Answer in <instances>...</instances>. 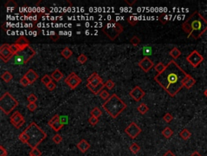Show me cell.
<instances>
[{
	"instance_id": "cell-35",
	"label": "cell",
	"mask_w": 207,
	"mask_h": 156,
	"mask_svg": "<svg viewBox=\"0 0 207 156\" xmlns=\"http://www.w3.org/2000/svg\"><path fill=\"white\" fill-rule=\"evenodd\" d=\"M52 80H53V78L51 77L50 76L44 75V77L42 78V82L44 85H49L50 82L53 81Z\"/></svg>"
},
{
	"instance_id": "cell-56",
	"label": "cell",
	"mask_w": 207,
	"mask_h": 156,
	"mask_svg": "<svg viewBox=\"0 0 207 156\" xmlns=\"http://www.w3.org/2000/svg\"><path fill=\"white\" fill-rule=\"evenodd\" d=\"M28 156H33V155H28Z\"/></svg>"
},
{
	"instance_id": "cell-53",
	"label": "cell",
	"mask_w": 207,
	"mask_h": 156,
	"mask_svg": "<svg viewBox=\"0 0 207 156\" xmlns=\"http://www.w3.org/2000/svg\"><path fill=\"white\" fill-rule=\"evenodd\" d=\"M136 2H137L136 0H134V1H133V2H129V1H128V0H125V3H127L128 4H129V5H130V6H132V5H133V3H136Z\"/></svg>"
},
{
	"instance_id": "cell-32",
	"label": "cell",
	"mask_w": 207,
	"mask_h": 156,
	"mask_svg": "<svg viewBox=\"0 0 207 156\" xmlns=\"http://www.w3.org/2000/svg\"><path fill=\"white\" fill-rule=\"evenodd\" d=\"M130 150H131L132 153L136 155V154L138 153L139 150H140V146H139L137 143H133V144L130 146Z\"/></svg>"
},
{
	"instance_id": "cell-38",
	"label": "cell",
	"mask_w": 207,
	"mask_h": 156,
	"mask_svg": "<svg viewBox=\"0 0 207 156\" xmlns=\"http://www.w3.org/2000/svg\"><path fill=\"white\" fill-rule=\"evenodd\" d=\"M140 42H141V40H140V38H139L138 37L133 36L132 38L130 39V43L133 46H138L139 44H140Z\"/></svg>"
},
{
	"instance_id": "cell-13",
	"label": "cell",
	"mask_w": 207,
	"mask_h": 156,
	"mask_svg": "<svg viewBox=\"0 0 207 156\" xmlns=\"http://www.w3.org/2000/svg\"><path fill=\"white\" fill-rule=\"evenodd\" d=\"M145 94V91L142 90L141 87H139V86L134 87L133 90L130 92V96L131 97L134 101H136V102L141 101V100L144 98Z\"/></svg>"
},
{
	"instance_id": "cell-19",
	"label": "cell",
	"mask_w": 207,
	"mask_h": 156,
	"mask_svg": "<svg viewBox=\"0 0 207 156\" xmlns=\"http://www.w3.org/2000/svg\"><path fill=\"white\" fill-rule=\"evenodd\" d=\"M87 87L88 88L89 90L92 92V93H94V94H95V95H97V94H100V93H101V91L104 90V88L105 87V85H104V83H101V85H99L98 86H95V87H93V86H92L91 85L87 84Z\"/></svg>"
},
{
	"instance_id": "cell-55",
	"label": "cell",
	"mask_w": 207,
	"mask_h": 156,
	"mask_svg": "<svg viewBox=\"0 0 207 156\" xmlns=\"http://www.w3.org/2000/svg\"><path fill=\"white\" fill-rule=\"evenodd\" d=\"M204 95L207 98V88H206V90H205V91H204Z\"/></svg>"
},
{
	"instance_id": "cell-28",
	"label": "cell",
	"mask_w": 207,
	"mask_h": 156,
	"mask_svg": "<svg viewBox=\"0 0 207 156\" xmlns=\"http://www.w3.org/2000/svg\"><path fill=\"white\" fill-rule=\"evenodd\" d=\"M64 126V124H62V122L60 121V120H58V121H56L55 123L54 124H53L51 126H50V127H51L52 129L55 131V132H58V131H60L61 130V129H62V127Z\"/></svg>"
},
{
	"instance_id": "cell-5",
	"label": "cell",
	"mask_w": 207,
	"mask_h": 156,
	"mask_svg": "<svg viewBox=\"0 0 207 156\" xmlns=\"http://www.w3.org/2000/svg\"><path fill=\"white\" fill-rule=\"evenodd\" d=\"M36 54V52L33 47L28 46L24 49H21L20 51L12 56L11 60V63L15 65H23L28 63Z\"/></svg>"
},
{
	"instance_id": "cell-3",
	"label": "cell",
	"mask_w": 207,
	"mask_h": 156,
	"mask_svg": "<svg viewBox=\"0 0 207 156\" xmlns=\"http://www.w3.org/2000/svg\"><path fill=\"white\" fill-rule=\"evenodd\" d=\"M47 138V134L35 123H30L28 126L19 135L20 141L28 145L32 149L37 147Z\"/></svg>"
},
{
	"instance_id": "cell-52",
	"label": "cell",
	"mask_w": 207,
	"mask_h": 156,
	"mask_svg": "<svg viewBox=\"0 0 207 156\" xmlns=\"http://www.w3.org/2000/svg\"><path fill=\"white\" fill-rule=\"evenodd\" d=\"M163 156H176V155H175V154L172 153L171 150H168V151H167V152H166Z\"/></svg>"
},
{
	"instance_id": "cell-4",
	"label": "cell",
	"mask_w": 207,
	"mask_h": 156,
	"mask_svg": "<svg viewBox=\"0 0 207 156\" xmlns=\"http://www.w3.org/2000/svg\"><path fill=\"white\" fill-rule=\"evenodd\" d=\"M102 107L112 119H116L122 111L125 110L127 105L116 93H113L104 104H102Z\"/></svg>"
},
{
	"instance_id": "cell-24",
	"label": "cell",
	"mask_w": 207,
	"mask_h": 156,
	"mask_svg": "<svg viewBox=\"0 0 207 156\" xmlns=\"http://www.w3.org/2000/svg\"><path fill=\"white\" fill-rule=\"evenodd\" d=\"M1 78L3 79V81H4L5 82H7V83H8V82H10V81L12 80L13 76L12 75L11 72H8V71H6V72H4L3 74L1 75Z\"/></svg>"
},
{
	"instance_id": "cell-31",
	"label": "cell",
	"mask_w": 207,
	"mask_h": 156,
	"mask_svg": "<svg viewBox=\"0 0 207 156\" xmlns=\"http://www.w3.org/2000/svg\"><path fill=\"white\" fill-rule=\"evenodd\" d=\"M154 68H155V70L158 73H160V72H163V71L165 70L166 65H164L163 63L160 62V63H157L156 65H155Z\"/></svg>"
},
{
	"instance_id": "cell-46",
	"label": "cell",
	"mask_w": 207,
	"mask_h": 156,
	"mask_svg": "<svg viewBox=\"0 0 207 156\" xmlns=\"http://www.w3.org/2000/svg\"><path fill=\"white\" fill-rule=\"evenodd\" d=\"M20 85H22L23 86H24V87H26V86H28V85H30L29 81H28V79H27L25 77H24V76L20 79Z\"/></svg>"
},
{
	"instance_id": "cell-40",
	"label": "cell",
	"mask_w": 207,
	"mask_h": 156,
	"mask_svg": "<svg viewBox=\"0 0 207 156\" xmlns=\"http://www.w3.org/2000/svg\"><path fill=\"white\" fill-rule=\"evenodd\" d=\"M87 60H88V59H87V56L86 54H81L77 59L78 62L80 63H82V64L86 63L87 61Z\"/></svg>"
},
{
	"instance_id": "cell-7",
	"label": "cell",
	"mask_w": 207,
	"mask_h": 156,
	"mask_svg": "<svg viewBox=\"0 0 207 156\" xmlns=\"http://www.w3.org/2000/svg\"><path fill=\"white\" fill-rule=\"evenodd\" d=\"M124 30V28L120 23L115 21H112L104 24V26L102 28V31L110 40L114 41L117 38H118Z\"/></svg>"
},
{
	"instance_id": "cell-2",
	"label": "cell",
	"mask_w": 207,
	"mask_h": 156,
	"mask_svg": "<svg viewBox=\"0 0 207 156\" xmlns=\"http://www.w3.org/2000/svg\"><path fill=\"white\" fill-rule=\"evenodd\" d=\"M182 29L188 33V38L199 39L207 31V21L198 12H194L182 24Z\"/></svg>"
},
{
	"instance_id": "cell-17",
	"label": "cell",
	"mask_w": 207,
	"mask_h": 156,
	"mask_svg": "<svg viewBox=\"0 0 207 156\" xmlns=\"http://www.w3.org/2000/svg\"><path fill=\"white\" fill-rule=\"evenodd\" d=\"M15 44L21 49H24L27 47L28 46H29V41L26 38V37L20 36L19 38L15 41Z\"/></svg>"
},
{
	"instance_id": "cell-23",
	"label": "cell",
	"mask_w": 207,
	"mask_h": 156,
	"mask_svg": "<svg viewBox=\"0 0 207 156\" xmlns=\"http://www.w3.org/2000/svg\"><path fill=\"white\" fill-rule=\"evenodd\" d=\"M191 136H192V133H191L187 129H184L183 130L180 132V137H181L183 140H184V141L190 139Z\"/></svg>"
},
{
	"instance_id": "cell-11",
	"label": "cell",
	"mask_w": 207,
	"mask_h": 156,
	"mask_svg": "<svg viewBox=\"0 0 207 156\" xmlns=\"http://www.w3.org/2000/svg\"><path fill=\"white\" fill-rule=\"evenodd\" d=\"M125 132L131 139H135L142 132V129H140L134 122H131L130 125L125 129Z\"/></svg>"
},
{
	"instance_id": "cell-21",
	"label": "cell",
	"mask_w": 207,
	"mask_h": 156,
	"mask_svg": "<svg viewBox=\"0 0 207 156\" xmlns=\"http://www.w3.org/2000/svg\"><path fill=\"white\" fill-rule=\"evenodd\" d=\"M51 77L53 78L56 82H58V81H61L62 78H63V74H62V72L60 71L59 69H55L54 72L52 73Z\"/></svg>"
},
{
	"instance_id": "cell-34",
	"label": "cell",
	"mask_w": 207,
	"mask_h": 156,
	"mask_svg": "<svg viewBox=\"0 0 207 156\" xmlns=\"http://www.w3.org/2000/svg\"><path fill=\"white\" fill-rule=\"evenodd\" d=\"M5 7H6V8H7V9H15V8H16V7H17V4L13 0H10V1H8L5 4Z\"/></svg>"
},
{
	"instance_id": "cell-20",
	"label": "cell",
	"mask_w": 207,
	"mask_h": 156,
	"mask_svg": "<svg viewBox=\"0 0 207 156\" xmlns=\"http://www.w3.org/2000/svg\"><path fill=\"white\" fill-rule=\"evenodd\" d=\"M195 84L196 80L192 77V76L190 75V74L188 75V77L185 78V80L184 81V87L186 88V89H191Z\"/></svg>"
},
{
	"instance_id": "cell-1",
	"label": "cell",
	"mask_w": 207,
	"mask_h": 156,
	"mask_svg": "<svg viewBox=\"0 0 207 156\" xmlns=\"http://www.w3.org/2000/svg\"><path fill=\"white\" fill-rule=\"evenodd\" d=\"M188 73L181 68L175 60H171L163 72L155 77V81L160 85L171 97H175L182 88L184 87V81Z\"/></svg>"
},
{
	"instance_id": "cell-8",
	"label": "cell",
	"mask_w": 207,
	"mask_h": 156,
	"mask_svg": "<svg viewBox=\"0 0 207 156\" xmlns=\"http://www.w3.org/2000/svg\"><path fill=\"white\" fill-rule=\"evenodd\" d=\"M186 60L188 61V63H190L193 68H198L204 61V57L199 53L198 51L194 50L187 56Z\"/></svg>"
},
{
	"instance_id": "cell-9",
	"label": "cell",
	"mask_w": 207,
	"mask_h": 156,
	"mask_svg": "<svg viewBox=\"0 0 207 156\" xmlns=\"http://www.w3.org/2000/svg\"><path fill=\"white\" fill-rule=\"evenodd\" d=\"M65 83L68 85V86L71 90H74L78 85H79L82 83V79L76 75L75 72H71L65 79Z\"/></svg>"
},
{
	"instance_id": "cell-30",
	"label": "cell",
	"mask_w": 207,
	"mask_h": 156,
	"mask_svg": "<svg viewBox=\"0 0 207 156\" xmlns=\"http://www.w3.org/2000/svg\"><path fill=\"white\" fill-rule=\"evenodd\" d=\"M127 21L128 23H129L130 25H132V26H134V25H136V24L138 23V20L137 19V17L134 15L129 16L127 19Z\"/></svg>"
},
{
	"instance_id": "cell-16",
	"label": "cell",
	"mask_w": 207,
	"mask_h": 156,
	"mask_svg": "<svg viewBox=\"0 0 207 156\" xmlns=\"http://www.w3.org/2000/svg\"><path fill=\"white\" fill-rule=\"evenodd\" d=\"M24 77L29 81L30 84L34 83V82L39 78L38 74H37L34 70H33V69H28V72L24 74Z\"/></svg>"
},
{
	"instance_id": "cell-42",
	"label": "cell",
	"mask_w": 207,
	"mask_h": 156,
	"mask_svg": "<svg viewBox=\"0 0 207 156\" xmlns=\"http://www.w3.org/2000/svg\"><path fill=\"white\" fill-rule=\"evenodd\" d=\"M28 101L29 102V103H35L37 101V97L33 93H30L28 96Z\"/></svg>"
},
{
	"instance_id": "cell-25",
	"label": "cell",
	"mask_w": 207,
	"mask_h": 156,
	"mask_svg": "<svg viewBox=\"0 0 207 156\" xmlns=\"http://www.w3.org/2000/svg\"><path fill=\"white\" fill-rule=\"evenodd\" d=\"M169 54L172 56V58H173V59L176 60V59H177V58H179L181 56V52L177 47H174V48L172 49V51L169 52Z\"/></svg>"
},
{
	"instance_id": "cell-41",
	"label": "cell",
	"mask_w": 207,
	"mask_h": 156,
	"mask_svg": "<svg viewBox=\"0 0 207 156\" xmlns=\"http://www.w3.org/2000/svg\"><path fill=\"white\" fill-rule=\"evenodd\" d=\"M88 123L90 124L91 125H92V126H95V125H96V124L99 123V119L94 116L90 117L88 119Z\"/></svg>"
},
{
	"instance_id": "cell-37",
	"label": "cell",
	"mask_w": 207,
	"mask_h": 156,
	"mask_svg": "<svg viewBox=\"0 0 207 156\" xmlns=\"http://www.w3.org/2000/svg\"><path fill=\"white\" fill-rule=\"evenodd\" d=\"M100 97H101V99H103V100H105V101H107L108 99H109V92L108 91H106L105 90H103L102 91H101V93H100Z\"/></svg>"
},
{
	"instance_id": "cell-48",
	"label": "cell",
	"mask_w": 207,
	"mask_h": 156,
	"mask_svg": "<svg viewBox=\"0 0 207 156\" xmlns=\"http://www.w3.org/2000/svg\"><path fill=\"white\" fill-rule=\"evenodd\" d=\"M163 120L164 121H166L167 123H170L172 120H173V116L170 113H166L163 116Z\"/></svg>"
},
{
	"instance_id": "cell-44",
	"label": "cell",
	"mask_w": 207,
	"mask_h": 156,
	"mask_svg": "<svg viewBox=\"0 0 207 156\" xmlns=\"http://www.w3.org/2000/svg\"><path fill=\"white\" fill-rule=\"evenodd\" d=\"M104 85H105V87H106L107 89H109V90H112V88L115 86V83H114L112 80H108V81L104 83Z\"/></svg>"
},
{
	"instance_id": "cell-54",
	"label": "cell",
	"mask_w": 207,
	"mask_h": 156,
	"mask_svg": "<svg viewBox=\"0 0 207 156\" xmlns=\"http://www.w3.org/2000/svg\"><path fill=\"white\" fill-rule=\"evenodd\" d=\"M190 156H201V155L198 153V151H194V152H193V153H192Z\"/></svg>"
},
{
	"instance_id": "cell-50",
	"label": "cell",
	"mask_w": 207,
	"mask_h": 156,
	"mask_svg": "<svg viewBox=\"0 0 207 156\" xmlns=\"http://www.w3.org/2000/svg\"><path fill=\"white\" fill-rule=\"evenodd\" d=\"M7 150L3 146H0V156H7Z\"/></svg>"
},
{
	"instance_id": "cell-49",
	"label": "cell",
	"mask_w": 207,
	"mask_h": 156,
	"mask_svg": "<svg viewBox=\"0 0 207 156\" xmlns=\"http://www.w3.org/2000/svg\"><path fill=\"white\" fill-rule=\"evenodd\" d=\"M37 108V105L35 103H29L28 105V109L30 111H34Z\"/></svg>"
},
{
	"instance_id": "cell-29",
	"label": "cell",
	"mask_w": 207,
	"mask_h": 156,
	"mask_svg": "<svg viewBox=\"0 0 207 156\" xmlns=\"http://www.w3.org/2000/svg\"><path fill=\"white\" fill-rule=\"evenodd\" d=\"M91 115H92V116L99 118V117L101 116V115H102V111H101L99 107H94L92 111H91Z\"/></svg>"
},
{
	"instance_id": "cell-14",
	"label": "cell",
	"mask_w": 207,
	"mask_h": 156,
	"mask_svg": "<svg viewBox=\"0 0 207 156\" xmlns=\"http://www.w3.org/2000/svg\"><path fill=\"white\" fill-rule=\"evenodd\" d=\"M138 66L143 72H148L152 68H154L155 64L154 63L151 61V59H149V57H147V56H146V57H144L142 60H141L139 61Z\"/></svg>"
},
{
	"instance_id": "cell-26",
	"label": "cell",
	"mask_w": 207,
	"mask_h": 156,
	"mask_svg": "<svg viewBox=\"0 0 207 156\" xmlns=\"http://www.w3.org/2000/svg\"><path fill=\"white\" fill-rule=\"evenodd\" d=\"M162 134H163V136L164 137V138H167V139H168V138H170L172 135H173V131H172L171 128H169V127H166L165 129H163V131H162Z\"/></svg>"
},
{
	"instance_id": "cell-39",
	"label": "cell",
	"mask_w": 207,
	"mask_h": 156,
	"mask_svg": "<svg viewBox=\"0 0 207 156\" xmlns=\"http://www.w3.org/2000/svg\"><path fill=\"white\" fill-rule=\"evenodd\" d=\"M142 53L144 55H147H147H151L152 54V50L149 46H146L142 48Z\"/></svg>"
},
{
	"instance_id": "cell-12",
	"label": "cell",
	"mask_w": 207,
	"mask_h": 156,
	"mask_svg": "<svg viewBox=\"0 0 207 156\" xmlns=\"http://www.w3.org/2000/svg\"><path fill=\"white\" fill-rule=\"evenodd\" d=\"M10 120H11L12 125H14L16 129H20L25 124V120H24L23 115L20 113L19 111H15V113L11 116Z\"/></svg>"
},
{
	"instance_id": "cell-45",
	"label": "cell",
	"mask_w": 207,
	"mask_h": 156,
	"mask_svg": "<svg viewBox=\"0 0 207 156\" xmlns=\"http://www.w3.org/2000/svg\"><path fill=\"white\" fill-rule=\"evenodd\" d=\"M159 20H160V21L162 24H165L168 22V15H166V14H162V15H160Z\"/></svg>"
},
{
	"instance_id": "cell-18",
	"label": "cell",
	"mask_w": 207,
	"mask_h": 156,
	"mask_svg": "<svg viewBox=\"0 0 207 156\" xmlns=\"http://www.w3.org/2000/svg\"><path fill=\"white\" fill-rule=\"evenodd\" d=\"M77 147L78 149H79L82 153H85V152H87V151L90 149L91 145L89 144L88 142H87L85 139H83V140H81V141L78 143Z\"/></svg>"
},
{
	"instance_id": "cell-33",
	"label": "cell",
	"mask_w": 207,
	"mask_h": 156,
	"mask_svg": "<svg viewBox=\"0 0 207 156\" xmlns=\"http://www.w3.org/2000/svg\"><path fill=\"white\" fill-rule=\"evenodd\" d=\"M9 49H10V51H11V52H12V54H13V55L14 54H15L17 52H19V51H20V48L15 43H13V44H12V45H10V46H9Z\"/></svg>"
},
{
	"instance_id": "cell-22",
	"label": "cell",
	"mask_w": 207,
	"mask_h": 156,
	"mask_svg": "<svg viewBox=\"0 0 207 156\" xmlns=\"http://www.w3.org/2000/svg\"><path fill=\"white\" fill-rule=\"evenodd\" d=\"M61 54H62V57L65 58L66 60H68V59H70L71 57V55L73 54V51H71L69 47H65L62 51Z\"/></svg>"
},
{
	"instance_id": "cell-43",
	"label": "cell",
	"mask_w": 207,
	"mask_h": 156,
	"mask_svg": "<svg viewBox=\"0 0 207 156\" xmlns=\"http://www.w3.org/2000/svg\"><path fill=\"white\" fill-rule=\"evenodd\" d=\"M53 141L55 144H60L62 141V136L59 135V134H55V135L53 136Z\"/></svg>"
},
{
	"instance_id": "cell-27",
	"label": "cell",
	"mask_w": 207,
	"mask_h": 156,
	"mask_svg": "<svg viewBox=\"0 0 207 156\" xmlns=\"http://www.w3.org/2000/svg\"><path fill=\"white\" fill-rule=\"evenodd\" d=\"M137 110L138 111V112L140 114L145 115L146 113L149 111V107H148L147 106V104H145V103H142V104H140V105L138 107Z\"/></svg>"
},
{
	"instance_id": "cell-51",
	"label": "cell",
	"mask_w": 207,
	"mask_h": 156,
	"mask_svg": "<svg viewBox=\"0 0 207 156\" xmlns=\"http://www.w3.org/2000/svg\"><path fill=\"white\" fill-rule=\"evenodd\" d=\"M46 87H47V89L49 90H50V91H53L55 88H56V84L53 82V81H52V82H50V84L49 85H46Z\"/></svg>"
},
{
	"instance_id": "cell-10",
	"label": "cell",
	"mask_w": 207,
	"mask_h": 156,
	"mask_svg": "<svg viewBox=\"0 0 207 156\" xmlns=\"http://www.w3.org/2000/svg\"><path fill=\"white\" fill-rule=\"evenodd\" d=\"M10 45L7 43H4L0 46V57L4 63H8L12 60L13 54H12L10 49Z\"/></svg>"
},
{
	"instance_id": "cell-15",
	"label": "cell",
	"mask_w": 207,
	"mask_h": 156,
	"mask_svg": "<svg viewBox=\"0 0 207 156\" xmlns=\"http://www.w3.org/2000/svg\"><path fill=\"white\" fill-rule=\"evenodd\" d=\"M101 83H103V80L96 72H93L92 75L87 78V84L91 85L93 87L98 86Z\"/></svg>"
},
{
	"instance_id": "cell-6",
	"label": "cell",
	"mask_w": 207,
	"mask_h": 156,
	"mask_svg": "<svg viewBox=\"0 0 207 156\" xmlns=\"http://www.w3.org/2000/svg\"><path fill=\"white\" fill-rule=\"evenodd\" d=\"M19 102L15 98L8 92L4 93L0 98V109L4 114L9 115L15 107H17Z\"/></svg>"
},
{
	"instance_id": "cell-47",
	"label": "cell",
	"mask_w": 207,
	"mask_h": 156,
	"mask_svg": "<svg viewBox=\"0 0 207 156\" xmlns=\"http://www.w3.org/2000/svg\"><path fill=\"white\" fill-rule=\"evenodd\" d=\"M60 120L59 116H58V115H55V116H54L53 117H52V119L49 121V123H48L49 126H51L53 124H54L56 121H58V120Z\"/></svg>"
},
{
	"instance_id": "cell-36",
	"label": "cell",
	"mask_w": 207,
	"mask_h": 156,
	"mask_svg": "<svg viewBox=\"0 0 207 156\" xmlns=\"http://www.w3.org/2000/svg\"><path fill=\"white\" fill-rule=\"evenodd\" d=\"M29 155L33 156H42V153L41 150H39L37 147H35V148H33L31 151H30Z\"/></svg>"
}]
</instances>
